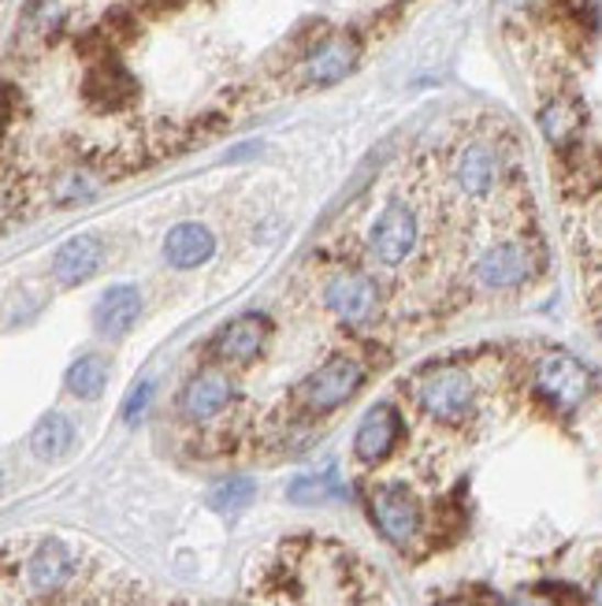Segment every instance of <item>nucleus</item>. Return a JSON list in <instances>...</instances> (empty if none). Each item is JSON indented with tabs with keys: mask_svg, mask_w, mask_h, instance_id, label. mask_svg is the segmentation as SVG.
Returning <instances> with one entry per match:
<instances>
[{
	"mask_svg": "<svg viewBox=\"0 0 602 606\" xmlns=\"http://www.w3.org/2000/svg\"><path fill=\"white\" fill-rule=\"evenodd\" d=\"M365 384V365L357 357H346V354H335L327 357L316 373H309L305 379L298 384V403L309 409V414L324 417L332 409L346 406L349 398L361 390Z\"/></svg>",
	"mask_w": 602,
	"mask_h": 606,
	"instance_id": "f257e3e1",
	"label": "nucleus"
},
{
	"mask_svg": "<svg viewBox=\"0 0 602 606\" xmlns=\"http://www.w3.org/2000/svg\"><path fill=\"white\" fill-rule=\"evenodd\" d=\"M416 242H421V220L416 209L405 198H391L383 205V212L372 220L368 231V250L383 268H398L413 257Z\"/></svg>",
	"mask_w": 602,
	"mask_h": 606,
	"instance_id": "f03ea898",
	"label": "nucleus"
},
{
	"mask_svg": "<svg viewBox=\"0 0 602 606\" xmlns=\"http://www.w3.org/2000/svg\"><path fill=\"white\" fill-rule=\"evenodd\" d=\"M536 272H539V253L524 239H506V242H494L491 250H483L480 257H476L472 276L488 290H513V287H524Z\"/></svg>",
	"mask_w": 602,
	"mask_h": 606,
	"instance_id": "7ed1b4c3",
	"label": "nucleus"
},
{
	"mask_svg": "<svg viewBox=\"0 0 602 606\" xmlns=\"http://www.w3.org/2000/svg\"><path fill=\"white\" fill-rule=\"evenodd\" d=\"M536 390L555 409L572 414L591 395V373L566 350H550L536 361Z\"/></svg>",
	"mask_w": 602,
	"mask_h": 606,
	"instance_id": "20e7f679",
	"label": "nucleus"
},
{
	"mask_svg": "<svg viewBox=\"0 0 602 606\" xmlns=\"http://www.w3.org/2000/svg\"><path fill=\"white\" fill-rule=\"evenodd\" d=\"M416 403L421 409L443 425H458L472 414V403H476V387H472V376L461 373V368H435L416 384Z\"/></svg>",
	"mask_w": 602,
	"mask_h": 606,
	"instance_id": "39448f33",
	"label": "nucleus"
},
{
	"mask_svg": "<svg viewBox=\"0 0 602 606\" xmlns=\"http://www.w3.org/2000/svg\"><path fill=\"white\" fill-rule=\"evenodd\" d=\"M82 101L93 112H123L138 101V78L127 67L101 56L97 64H90V71L82 75Z\"/></svg>",
	"mask_w": 602,
	"mask_h": 606,
	"instance_id": "423d86ee",
	"label": "nucleus"
},
{
	"mask_svg": "<svg viewBox=\"0 0 602 606\" xmlns=\"http://www.w3.org/2000/svg\"><path fill=\"white\" fill-rule=\"evenodd\" d=\"M450 175L465 198L483 201V198H491L494 187H499V179H502V156H499V150H491L488 142L472 139L454 153Z\"/></svg>",
	"mask_w": 602,
	"mask_h": 606,
	"instance_id": "0eeeda50",
	"label": "nucleus"
},
{
	"mask_svg": "<svg viewBox=\"0 0 602 606\" xmlns=\"http://www.w3.org/2000/svg\"><path fill=\"white\" fill-rule=\"evenodd\" d=\"M372 517L380 525V532L398 547L413 543L416 532H421V503L402 484L372 487Z\"/></svg>",
	"mask_w": 602,
	"mask_h": 606,
	"instance_id": "6e6552de",
	"label": "nucleus"
},
{
	"mask_svg": "<svg viewBox=\"0 0 602 606\" xmlns=\"http://www.w3.org/2000/svg\"><path fill=\"white\" fill-rule=\"evenodd\" d=\"M324 301L338 320H346V324H368V320L376 317V309H380V290H376V283L368 279L365 272L349 268L327 279Z\"/></svg>",
	"mask_w": 602,
	"mask_h": 606,
	"instance_id": "1a4fd4ad",
	"label": "nucleus"
},
{
	"mask_svg": "<svg viewBox=\"0 0 602 606\" xmlns=\"http://www.w3.org/2000/svg\"><path fill=\"white\" fill-rule=\"evenodd\" d=\"M268 335L271 320L265 312H242L227 328H220V335L212 339V354L227 361V365H249L268 346Z\"/></svg>",
	"mask_w": 602,
	"mask_h": 606,
	"instance_id": "9d476101",
	"label": "nucleus"
},
{
	"mask_svg": "<svg viewBox=\"0 0 602 606\" xmlns=\"http://www.w3.org/2000/svg\"><path fill=\"white\" fill-rule=\"evenodd\" d=\"M398 439H402V417H398V409L391 403H380L368 409L361 417V425H357L354 454L361 458L365 465H380L391 458Z\"/></svg>",
	"mask_w": 602,
	"mask_h": 606,
	"instance_id": "9b49d317",
	"label": "nucleus"
},
{
	"mask_svg": "<svg viewBox=\"0 0 602 606\" xmlns=\"http://www.w3.org/2000/svg\"><path fill=\"white\" fill-rule=\"evenodd\" d=\"M138 317H142V295H138V287H131V283H115V287L104 290L93 306V328H97V335L109 342H120L134 324H138Z\"/></svg>",
	"mask_w": 602,
	"mask_h": 606,
	"instance_id": "f8f14e48",
	"label": "nucleus"
},
{
	"mask_svg": "<svg viewBox=\"0 0 602 606\" xmlns=\"http://www.w3.org/2000/svg\"><path fill=\"white\" fill-rule=\"evenodd\" d=\"M75 570H79V562H75L71 547H64L60 540H45L26 562V584L34 595H56L71 584Z\"/></svg>",
	"mask_w": 602,
	"mask_h": 606,
	"instance_id": "ddd939ff",
	"label": "nucleus"
},
{
	"mask_svg": "<svg viewBox=\"0 0 602 606\" xmlns=\"http://www.w3.org/2000/svg\"><path fill=\"white\" fill-rule=\"evenodd\" d=\"M231 398H235V384H231V376L220 373V368H205V373H198L187 387H182L179 409H182V417L187 420H212L231 406Z\"/></svg>",
	"mask_w": 602,
	"mask_h": 606,
	"instance_id": "4468645a",
	"label": "nucleus"
},
{
	"mask_svg": "<svg viewBox=\"0 0 602 606\" xmlns=\"http://www.w3.org/2000/svg\"><path fill=\"white\" fill-rule=\"evenodd\" d=\"M357 56H361V45L349 34H335L327 42H320L305 60V82L309 86H335L338 78H346L357 67Z\"/></svg>",
	"mask_w": 602,
	"mask_h": 606,
	"instance_id": "2eb2a0df",
	"label": "nucleus"
},
{
	"mask_svg": "<svg viewBox=\"0 0 602 606\" xmlns=\"http://www.w3.org/2000/svg\"><path fill=\"white\" fill-rule=\"evenodd\" d=\"M101 261H104L101 239H93V234H75V239H67L64 246L56 250L53 279L60 283V287H79V283H86L97 268H101Z\"/></svg>",
	"mask_w": 602,
	"mask_h": 606,
	"instance_id": "dca6fc26",
	"label": "nucleus"
},
{
	"mask_svg": "<svg viewBox=\"0 0 602 606\" xmlns=\"http://www.w3.org/2000/svg\"><path fill=\"white\" fill-rule=\"evenodd\" d=\"M216 253V239L205 223H179L164 239V261L171 268H198Z\"/></svg>",
	"mask_w": 602,
	"mask_h": 606,
	"instance_id": "f3484780",
	"label": "nucleus"
},
{
	"mask_svg": "<svg viewBox=\"0 0 602 606\" xmlns=\"http://www.w3.org/2000/svg\"><path fill=\"white\" fill-rule=\"evenodd\" d=\"M539 126L547 134V142L566 153L577 145L580 131H584V104L572 101V97H550L539 112Z\"/></svg>",
	"mask_w": 602,
	"mask_h": 606,
	"instance_id": "a211bd4d",
	"label": "nucleus"
},
{
	"mask_svg": "<svg viewBox=\"0 0 602 606\" xmlns=\"http://www.w3.org/2000/svg\"><path fill=\"white\" fill-rule=\"evenodd\" d=\"M75 447V425L64 414H48L37 420V428L31 432V451L42 462H56Z\"/></svg>",
	"mask_w": 602,
	"mask_h": 606,
	"instance_id": "6ab92c4d",
	"label": "nucleus"
},
{
	"mask_svg": "<svg viewBox=\"0 0 602 606\" xmlns=\"http://www.w3.org/2000/svg\"><path fill=\"white\" fill-rule=\"evenodd\" d=\"M104 384H109V365H104V357H97V354H86L67 368V390H71L75 398H82V403L101 398Z\"/></svg>",
	"mask_w": 602,
	"mask_h": 606,
	"instance_id": "aec40b11",
	"label": "nucleus"
},
{
	"mask_svg": "<svg viewBox=\"0 0 602 606\" xmlns=\"http://www.w3.org/2000/svg\"><path fill=\"white\" fill-rule=\"evenodd\" d=\"M254 495H257V484L249 481V476H227V481H220L216 487L209 492V506L216 514H238V510H246L249 503H254Z\"/></svg>",
	"mask_w": 602,
	"mask_h": 606,
	"instance_id": "412c9836",
	"label": "nucleus"
},
{
	"mask_svg": "<svg viewBox=\"0 0 602 606\" xmlns=\"http://www.w3.org/2000/svg\"><path fill=\"white\" fill-rule=\"evenodd\" d=\"M290 503L309 506V503H324L327 495H335V481L332 476H298L294 484L287 487Z\"/></svg>",
	"mask_w": 602,
	"mask_h": 606,
	"instance_id": "4be33fe9",
	"label": "nucleus"
},
{
	"mask_svg": "<svg viewBox=\"0 0 602 606\" xmlns=\"http://www.w3.org/2000/svg\"><path fill=\"white\" fill-rule=\"evenodd\" d=\"M149 398H153V384L145 379V384L138 390H131V398H127V406H123V420L127 425H134L142 414H145V406H149Z\"/></svg>",
	"mask_w": 602,
	"mask_h": 606,
	"instance_id": "5701e85b",
	"label": "nucleus"
},
{
	"mask_svg": "<svg viewBox=\"0 0 602 606\" xmlns=\"http://www.w3.org/2000/svg\"><path fill=\"white\" fill-rule=\"evenodd\" d=\"M510 606H558V603L543 592H521V595H513Z\"/></svg>",
	"mask_w": 602,
	"mask_h": 606,
	"instance_id": "b1692460",
	"label": "nucleus"
},
{
	"mask_svg": "<svg viewBox=\"0 0 602 606\" xmlns=\"http://www.w3.org/2000/svg\"><path fill=\"white\" fill-rule=\"evenodd\" d=\"M134 4H138L142 12H153V15H160V12H175V8H179L182 0H134Z\"/></svg>",
	"mask_w": 602,
	"mask_h": 606,
	"instance_id": "393cba45",
	"label": "nucleus"
},
{
	"mask_svg": "<svg viewBox=\"0 0 602 606\" xmlns=\"http://www.w3.org/2000/svg\"><path fill=\"white\" fill-rule=\"evenodd\" d=\"M591 603H595V606H602V573H599L595 588H591Z\"/></svg>",
	"mask_w": 602,
	"mask_h": 606,
	"instance_id": "a878e982",
	"label": "nucleus"
},
{
	"mask_svg": "<svg viewBox=\"0 0 602 606\" xmlns=\"http://www.w3.org/2000/svg\"><path fill=\"white\" fill-rule=\"evenodd\" d=\"M599 335H602V312H599Z\"/></svg>",
	"mask_w": 602,
	"mask_h": 606,
	"instance_id": "bb28decb",
	"label": "nucleus"
}]
</instances>
